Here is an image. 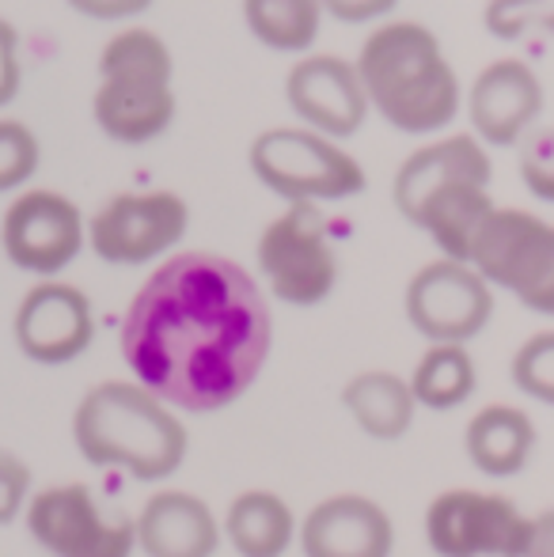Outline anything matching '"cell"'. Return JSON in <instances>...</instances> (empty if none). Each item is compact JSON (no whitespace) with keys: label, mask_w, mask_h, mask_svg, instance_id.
<instances>
[{"label":"cell","mask_w":554,"mask_h":557,"mask_svg":"<svg viewBox=\"0 0 554 557\" xmlns=\"http://www.w3.org/2000/svg\"><path fill=\"white\" fill-rule=\"evenodd\" d=\"M274 315L262 285L217 250L156 265L122 315L119 349L134 383L175 413L236 406L262 375Z\"/></svg>","instance_id":"1"},{"label":"cell","mask_w":554,"mask_h":557,"mask_svg":"<svg viewBox=\"0 0 554 557\" xmlns=\"http://www.w3.org/2000/svg\"><path fill=\"white\" fill-rule=\"evenodd\" d=\"M490 178L494 168L487 148L467 133H456L421 145L399 163L392 201L403 221L421 227L444 258L467 262L475 235L497 209L490 198Z\"/></svg>","instance_id":"2"},{"label":"cell","mask_w":554,"mask_h":557,"mask_svg":"<svg viewBox=\"0 0 554 557\" xmlns=\"http://www.w3.org/2000/svg\"><path fill=\"white\" fill-rule=\"evenodd\" d=\"M73 444L84 462L122 470L134 482H163L186 462L190 433L168 403L134 380H103L76 403Z\"/></svg>","instance_id":"3"},{"label":"cell","mask_w":554,"mask_h":557,"mask_svg":"<svg viewBox=\"0 0 554 557\" xmlns=\"http://www.w3.org/2000/svg\"><path fill=\"white\" fill-rule=\"evenodd\" d=\"M357 76L377 111L399 133H436L459 114V76L448 65L441 42L415 20L377 27L361 46Z\"/></svg>","instance_id":"4"},{"label":"cell","mask_w":554,"mask_h":557,"mask_svg":"<svg viewBox=\"0 0 554 557\" xmlns=\"http://www.w3.org/2000/svg\"><path fill=\"white\" fill-rule=\"evenodd\" d=\"M175 61L156 30L126 27L99 53V88L91 96V117L103 137L119 145H148L175 122L171 91Z\"/></svg>","instance_id":"5"},{"label":"cell","mask_w":554,"mask_h":557,"mask_svg":"<svg viewBox=\"0 0 554 557\" xmlns=\"http://www.w3.org/2000/svg\"><path fill=\"white\" fill-rule=\"evenodd\" d=\"M255 178L288 206L342 201L365 190V168L338 140L311 133L304 125H278L251 140L247 152Z\"/></svg>","instance_id":"6"},{"label":"cell","mask_w":554,"mask_h":557,"mask_svg":"<svg viewBox=\"0 0 554 557\" xmlns=\"http://www.w3.org/2000/svg\"><path fill=\"white\" fill-rule=\"evenodd\" d=\"M475 273L513 293L535 315H554V224L525 209H494L475 235Z\"/></svg>","instance_id":"7"},{"label":"cell","mask_w":554,"mask_h":557,"mask_svg":"<svg viewBox=\"0 0 554 557\" xmlns=\"http://www.w3.org/2000/svg\"><path fill=\"white\" fill-rule=\"evenodd\" d=\"M23 523L50 557H134L137 531L122 512H107L84 482H61L30 493Z\"/></svg>","instance_id":"8"},{"label":"cell","mask_w":554,"mask_h":557,"mask_svg":"<svg viewBox=\"0 0 554 557\" xmlns=\"http://www.w3.org/2000/svg\"><path fill=\"white\" fill-rule=\"evenodd\" d=\"M426 543L436 557H525L535 520L487 490H444L426 505Z\"/></svg>","instance_id":"9"},{"label":"cell","mask_w":554,"mask_h":557,"mask_svg":"<svg viewBox=\"0 0 554 557\" xmlns=\"http://www.w3.org/2000/svg\"><path fill=\"white\" fill-rule=\"evenodd\" d=\"M259 273L288 308H316L338 285V250L316 206H288L259 235Z\"/></svg>","instance_id":"10"},{"label":"cell","mask_w":554,"mask_h":557,"mask_svg":"<svg viewBox=\"0 0 554 557\" xmlns=\"http://www.w3.org/2000/svg\"><path fill=\"white\" fill-rule=\"evenodd\" d=\"M190 227V206L175 190L114 194L91 213L88 247L107 265H148L168 258Z\"/></svg>","instance_id":"11"},{"label":"cell","mask_w":554,"mask_h":557,"mask_svg":"<svg viewBox=\"0 0 554 557\" xmlns=\"http://www.w3.org/2000/svg\"><path fill=\"white\" fill-rule=\"evenodd\" d=\"M88 221L61 190H20L0 216V250L23 273L50 281L81 258Z\"/></svg>","instance_id":"12"},{"label":"cell","mask_w":554,"mask_h":557,"mask_svg":"<svg viewBox=\"0 0 554 557\" xmlns=\"http://www.w3.org/2000/svg\"><path fill=\"white\" fill-rule=\"evenodd\" d=\"M407 323L429 345H467L494 319V288L467 262H426L403 293Z\"/></svg>","instance_id":"13"},{"label":"cell","mask_w":554,"mask_h":557,"mask_svg":"<svg viewBox=\"0 0 554 557\" xmlns=\"http://www.w3.org/2000/svg\"><path fill=\"white\" fill-rule=\"evenodd\" d=\"M12 337L15 349L35 364H73L96 342V308H91L88 293L69 281H38L15 304Z\"/></svg>","instance_id":"14"},{"label":"cell","mask_w":554,"mask_h":557,"mask_svg":"<svg viewBox=\"0 0 554 557\" xmlns=\"http://www.w3.org/2000/svg\"><path fill=\"white\" fill-rule=\"evenodd\" d=\"M285 99L304 129L323 133L331 140L354 137L369 117L361 76L346 58H334V53H308L296 61L285 81Z\"/></svg>","instance_id":"15"},{"label":"cell","mask_w":554,"mask_h":557,"mask_svg":"<svg viewBox=\"0 0 554 557\" xmlns=\"http://www.w3.org/2000/svg\"><path fill=\"white\" fill-rule=\"evenodd\" d=\"M304 557H392L395 523L365 493L323 497L296 528Z\"/></svg>","instance_id":"16"},{"label":"cell","mask_w":554,"mask_h":557,"mask_svg":"<svg viewBox=\"0 0 554 557\" xmlns=\"http://www.w3.org/2000/svg\"><path fill=\"white\" fill-rule=\"evenodd\" d=\"M543 111V84L525 61L505 58L487 65L471 84L467 117L479 145H520L528 125Z\"/></svg>","instance_id":"17"},{"label":"cell","mask_w":554,"mask_h":557,"mask_svg":"<svg viewBox=\"0 0 554 557\" xmlns=\"http://www.w3.org/2000/svg\"><path fill=\"white\" fill-rule=\"evenodd\" d=\"M137 550L145 557H213L221 550V520L190 490H160L140 505Z\"/></svg>","instance_id":"18"},{"label":"cell","mask_w":554,"mask_h":557,"mask_svg":"<svg viewBox=\"0 0 554 557\" xmlns=\"http://www.w3.org/2000/svg\"><path fill=\"white\" fill-rule=\"evenodd\" d=\"M464 451L479 474L517 478L535 455V421L513 403H490L467 421Z\"/></svg>","instance_id":"19"},{"label":"cell","mask_w":554,"mask_h":557,"mask_svg":"<svg viewBox=\"0 0 554 557\" xmlns=\"http://www.w3.org/2000/svg\"><path fill=\"white\" fill-rule=\"evenodd\" d=\"M342 406L354 418V425L369 441L380 444L403 441L418 413L410 383L399 372H387V368H365V372L349 375L346 387H342Z\"/></svg>","instance_id":"20"},{"label":"cell","mask_w":554,"mask_h":557,"mask_svg":"<svg viewBox=\"0 0 554 557\" xmlns=\"http://www.w3.org/2000/svg\"><path fill=\"white\" fill-rule=\"evenodd\" d=\"M296 516L274 490H244L224 512L221 535L239 557H285L296 543Z\"/></svg>","instance_id":"21"},{"label":"cell","mask_w":554,"mask_h":557,"mask_svg":"<svg viewBox=\"0 0 554 557\" xmlns=\"http://www.w3.org/2000/svg\"><path fill=\"white\" fill-rule=\"evenodd\" d=\"M410 395L426 410H459L479 387V368L467 345H429L410 372Z\"/></svg>","instance_id":"22"},{"label":"cell","mask_w":554,"mask_h":557,"mask_svg":"<svg viewBox=\"0 0 554 557\" xmlns=\"http://www.w3.org/2000/svg\"><path fill=\"white\" fill-rule=\"evenodd\" d=\"M244 20L267 50L304 53L319 38L323 8L319 0H244Z\"/></svg>","instance_id":"23"},{"label":"cell","mask_w":554,"mask_h":557,"mask_svg":"<svg viewBox=\"0 0 554 557\" xmlns=\"http://www.w3.org/2000/svg\"><path fill=\"white\" fill-rule=\"evenodd\" d=\"M42 163L35 129L20 117H0V194H20Z\"/></svg>","instance_id":"24"},{"label":"cell","mask_w":554,"mask_h":557,"mask_svg":"<svg viewBox=\"0 0 554 557\" xmlns=\"http://www.w3.org/2000/svg\"><path fill=\"white\" fill-rule=\"evenodd\" d=\"M509 375L525 398L554 406V331H540L528 337V342L513 352Z\"/></svg>","instance_id":"25"},{"label":"cell","mask_w":554,"mask_h":557,"mask_svg":"<svg viewBox=\"0 0 554 557\" xmlns=\"http://www.w3.org/2000/svg\"><path fill=\"white\" fill-rule=\"evenodd\" d=\"M482 20L502 42H517L525 35H554V0H490Z\"/></svg>","instance_id":"26"},{"label":"cell","mask_w":554,"mask_h":557,"mask_svg":"<svg viewBox=\"0 0 554 557\" xmlns=\"http://www.w3.org/2000/svg\"><path fill=\"white\" fill-rule=\"evenodd\" d=\"M520 183L528 194L554 206V129H535L520 140Z\"/></svg>","instance_id":"27"},{"label":"cell","mask_w":554,"mask_h":557,"mask_svg":"<svg viewBox=\"0 0 554 557\" xmlns=\"http://www.w3.org/2000/svg\"><path fill=\"white\" fill-rule=\"evenodd\" d=\"M30 493H35V478H30V467L20 459L15 451L0 447V528L15 523L27 508Z\"/></svg>","instance_id":"28"},{"label":"cell","mask_w":554,"mask_h":557,"mask_svg":"<svg viewBox=\"0 0 554 557\" xmlns=\"http://www.w3.org/2000/svg\"><path fill=\"white\" fill-rule=\"evenodd\" d=\"M23 88V58H20V30L12 20L0 15V111L15 103Z\"/></svg>","instance_id":"29"},{"label":"cell","mask_w":554,"mask_h":557,"mask_svg":"<svg viewBox=\"0 0 554 557\" xmlns=\"http://www.w3.org/2000/svg\"><path fill=\"white\" fill-rule=\"evenodd\" d=\"M73 12H81L84 20H99V23H119V20H134V15L148 12L152 0H65Z\"/></svg>","instance_id":"30"},{"label":"cell","mask_w":554,"mask_h":557,"mask_svg":"<svg viewBox=\"0 0 554 557\" xmlns=\"http://www.w3.org/2000/svg\"><path fill=\"white\" fill-rule=\"evenodd\" d=\"M399 0H319L331 20L338 23H372V20H384Z\"/></svg>","instance_id":"31"},{"label":"cell","mask_w":554,"mask_h":557,"mask_svg":"<svg viewBox=\"0 0 554 557\" xmlns=\"http://www.w3.org/2000/svg\"><path fill=\"white\" fill-rule=\"evenodd\" d=\"M525 557H554V508L543 516H535L532 546H528Z\"/></svg>","instance_id":"32"}]
</instances>
